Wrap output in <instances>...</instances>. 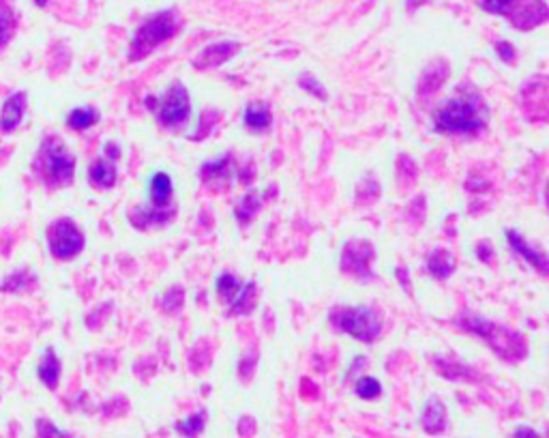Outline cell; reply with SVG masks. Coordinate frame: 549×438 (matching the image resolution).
Returning <instances> with one entry per match:
<instances>
[{
    "instance_id": "cell-1",
    "label": "cell",
    "mask_w": 549,
    "mask_h": 438,
    "mask_svg": "<svg viewBox=\"0 0 549 438\" xmlns=\"http://www.w3.org/2000/svg\"><path fill=\"white\" fill-rule=\"evenodd\" d=\"M431 121L442 136H476L489 123V110L478 93L459 90L435 107Z\"/></svg>"
},
{
    "instance_id": "cell-2",
    "label": "cell",
    "mask_w": 549,
    "mask_h": 438,
    "mask_svg": "<svg viewBox=\"0 0 549 438\" xmlns=\"http://www.w3.org/2000/svg\"><path fill=\"white\" fill-rule=\"evenodd\" d=\"M455 324L461 328V331L487 342L491 353H496L500 359H505L509 363H517V361L526 359V355H528V344L519 331H513V328L498 324V322H491L485 316H478L474 312H461L455 318Z\"/></svg>"
},
{
    "instance_id": "cell-3",
    "label": "cell",
    "mask_w": 549,
    "mask_h": 438,
    "mask_svg": "<svg viewBox=\"0 0 549 438\" xmlns=\"http://www.w3.org/2000/svg\"><path fill=\"white\" fill-rule=\"evenodd\" d=\"M328 320L339 333H346L363 344H373L382 336V316L371 305L333 307Z\"/></svg>"
},
{
    "instance_id": "cell-4",
    "label": "cell",
    "mask_w": 549,
    "mask_h": 438,
    "mask_svg": "<svg viewBox=\"0 0 549 438\" xmlns=\"http://www.w3.org/2000/svg\"><path fill=\"white\" fill-rule=\"evenodd\" d=\"M181 28V18L176 11L168 9V11H159L157 16H150L131 37L129 43V61H142L148 54L159 47L161 43H166L168 39H172Z\"/></svg>"
},
{
    "instance_id": "cell-5",
    "label": "cell",
    "mask_w": 549,
    "mask_h": 438,
    "mask_svg": "<svg viewBox=\"0 0 549 438\" xmlns=\"http://www.w3.org/2000/svg\"><path fill=\"white\" fill-rule=\"evenodd\" d=\"M37 170L47 187H67L76 177V157L59 138H47L37 157Z\"/></svg>"
},
{
    "instance_id": "cell-6",
    "label": "cell",
    "mask_w": 549,
    "mask_h": 438,
    "mask_svg": "<svg viewBox=\"0 0 549 438\" xmlns=\"http://www.w3.org/2000/svg\"><path fill=\"white\" fill-rule=\"evenodd\" d=\"M146 105L148 110H157V119L163 127H181L183 123H187L189 114H191V97L189 90L183 82H172L168 93L161 99H152L146 97Z\"/></svg>"
},
{
    "instance_id": "cell-7",
    "label": "cell",
    "mask_w": 549,
    "mask_h": 438,
    "mask_svg": "<svg viewBox=\"0 0 549 438\" xmlns=\"http://www.w3.org/2000/svg\"><path fill=\"white\" fill-rule=\"evenodd\" d=\"M215 290L226 305L232 316H247L255 309L258 292L253 282H243L234 273H219L215 280Z\"/></svg>"
},
{
    "instance_id": "cell-8",
    "label": "cell",
    "mask_w": 549,
    "mask_h": 438,
    "mask_svg": "<svg viewBox=\"0 0 549 438\" xmlns=\"http://www.w3.org/2000/svg\"><path fill=\"white\" fill-rule=\"evenodd\" d=\"M84 245H86L84 232L69 217L56 219L47 228V247L56 260H73L76 256L82 254Z\"/></svg>"
},
{
    "instance_id": "cell-9",
    "label": "cell",
    "mask_w": 549,
    "mask_h": 438,
    "mask_svg": "<svg viewBox=\"0 0 549 438\" xmlns=\"http://www.w3.org/2000/svg\"><path fill=\"white\" fill-rule=\"evenodd\" d=\"M373 245L365 239H350L346 241L339 258V268L346 276L358 280V282H371L373 271H371V260H373Z\"/></svg>"
},
{
    "instance_id": "cell-10",
    "label": "cell",
    "mask_w": 549,
    "mask_h": 438,
    "mask_svg": "<svg viewBox=\"0 0 549 438\" xmlns=\"http://www.w3.org/2000/svg\"><path fill=\"white\" fill-rule=\"evenodd\" d=\"M176 215V206H163V208H157V206H142V208H133L129 213V222L133 228L138 230H148V228H159V226H166L170 224L172 219Z\"/></svg>"
},
{
    "instance_id": "cell-11",
    "label": "cell",
    "mask_w": 549,
    "mask_h": 438,
    "mask_svg": "<svg viewBox=\"0 0 549 438\" xmlns=\"http://www.w3.org/2000/svg\"><path fill=\"white\" fill-rule=\"evenodd\" d=\"M26 103H28L26 90H18L3 101V107H0V131L11 134L20 127L26 114Z\"/></svg>"
},
{
    "instance_id": "cell-12",
    "label": "cell",
    "mask_w": 549,
    "mask_h": 438,
    "mask_svg": "<svg viewBox=\"0 0 549 438\" xmlns=\"http://www.w3.org/2000/svg\"><path fill=\"white\" fill-rule=\"evenodd\" d=\"M239 47H241L239 41H217V43H210L195 57L193 67L195 69H212V67L224 65L226 61H230L234 57V52Z\"/></svg>"
},
{
    "instance_id": "cell-13",
    "label": "cell",
    "mask_w": 549,
    "mask_h": 438,
    "mask_svg": "<svg viewBox=\"0 0 549 438\" xmlns=\"http://www.w3.org/2000/svg\"><path fill=\"white\" fill-rule=\"evenodd\" d=\"M234 174V159L232 155H222L212 161H206L200 166V179L202 183L215 185V187H226Z\"/></svg>"
},
{
    "instance_id": "cell-14",
    "label": "cell",
    "mask_w": 549,
    "mask_h": 438,
    "mask_svg": "<svg viewBox=\"0 0 549 438\" xmlns=\"http://www.w3.org/2000/svg\"><path fill=\"white\" fill-rule=\"evenodd\" d=\"M449 71H451V67H449L447 61H442V59L431 61V63L423 69V73H421V80H418V97H421V99H427V97L435 95L438 90L442 88V84L449 80Z\"/></svg>"
},
{
    "instance_id": "cell-15",
    "label": "cell",
    "mask_w": 549,
    "mask_h": 438,
    "mask_svg": "<svg viewBox=\"0 0 549 438\" xmlns=\"http://www.w3.org/2000/svg\"><path fill=\"white\" fill-rule=\"evenodd\" d=\"M507 243H509V247H511L515 254H519V256L524 258V262H528L532 268H536L541 276H547V273H549V260H547V256H545L543 251L534 249L519 232L507 230Z\"/></svg>"
},
{
    "instance_id": "cell-16",
    "label": "cell",
    "mask_w": 549,
    "mask_h": 438,
    "mask_svg": "<svg viewBox=\"0 0 549 438\" xmlns=\"http://www.w3.org/2000/svg\"><path fill=\"white\" fill-rule=\"evenodd\" d=\"M116 161L119 159H112V157H99L90 163L88 168V181L92 187L97 189H112L119 181V170H116Z\"/></svg>"
},
{
    "instance_id": "cell-17",
    "label": "cell",
    "mask_w": 549,
    "mask_h": 438,
    "mask_svg": "<svg viewBox=\"0 0 549 438\" xmlns=\"http://www.w3.org/2000/svg\"><path fill=\"white\" fill-rule=\"evenodd\" d=\"M421 427L427 434H442L447 427V406L440 398H429L421 413Z\"/></svg>"
},
{
    "instance_id": "cell-18",
    "label": "cell",
    "mask_w": 549,
    "mask_h": 438,
    "mask_svg": "<svg viewBox=\"0 0 549 438\" xmlns=\"http://www.w3.org/2000/svg\"><path fill=\"white\" fill-rule=\"evenodd\" d=\"M148 194H150V206L163 208V206H172V196H174V183L172 177L168 172H155L150 177V185H148Z\"/></svg>"
},
{
    "instance_id": "cell-19",
    "label": "cell",
    "mask_w": 549,
    "mask_h": 438,
    "mask_svg": "<svg viewBox=\"0 0 549 438\" xmlns=\"http://www.w3.org/2000/svg\"><path fill=\"white\" fill-rule=\"evenodd\" d=\"M243 123L249 131L253 134H264L270 129L272 125V112H270V105L266 101H251L245 107V114H243Z\"/></svg>"
},
{
    "instance_id": "cell-20",
    "label": "cell",
    "mask_w": 549,
    "mask_h": 438,
    "mask_svg": "<svg viewBox=\"0 0 549 438\" xmlns=\"http://www.w3.org/2000/svg\"><path fill=\"white\" fill-rule=\"evenodd\" d=\"M425 264H427V271L431 273V278L440 280V282L449 280L453 273H455V268H457L455 256H453L451 251H447V249H433V251H429L427 258H425Z\"/></svg>"
},
{
    "instance_id": "cell-21",
    "label": "cell",
    "mask_w": 549,
    "mask_h": 438,
    "mask_svg": "<svg viewBox=\"0 0 549 438\" xmlns=\"http://www.w3.org/2000/svg\"><path fill=\"white\" fill-rule=\"evenodd\" d=\"M61 359L56 357V350H54L52 346H47L45 348V353H43V357H41V361H39V365H37V376H39V380L43 382V385L47 387V389H56L59 387V380H61Z\"/></svg>"
},
{
    "instance_id": "cell-22",
    "label": "cell",
    "mask_w": 549,
    "mask_h": 438,
    "mask_svg": "<svg viewBox=\"0 0 549 438\" xmlns=\"http://www.w3.org/2000/svg\"><path fill=\"white\" fill-rule=\"evenodd\" d=\"M264 200H266L264 191H258V189H251V191H247V194L241 198V202L236 204V208H234V217H236V222H239L241 226H249V224L253 222V217L260 213V208H262Z\"/></svg>"
},
{
    "instance_id": "cell-23",
    "label": "cell",
    "mask_w": 549,
    "mask_h": 438,
    "mask_svg": "<svg viewBox=\"0 0 549 438\" xmlns=\"http://www.w3.org/2000/svg\"><path fill=\"white\" fill-rule=\"evenodd\" d=\"M101 119L99 110L92 107V105H80L76 110H71L69 117H67V127L73 129V131H84V129H90L92 125H97Z\"/></svg>"
},
{
    "instance_id": "cell-24",
    "label": "cell",
    "mask_w": 549,
    "mask_h": 438,
    "mask_svg": "<svg viewBox=\"0 0 549 438\" xmlns=\"http://www.w3.org/2000/svg\"><path fill=\"white\" fill-rule=\"evenodd\" d=\"M35 282H37V276H35V273H30L28 268H20V271L11 273V276H7L3 282H0V292H11V295H18V292L28 290Z\"/></svg>"
},
{
    "instance_id": "cell-25",
    "label": "cell",
    "mask_w": 549,
    "mask_h": 438,
    "mask_svg": "<svg viewBox=\"0 0 549 438\" xmlns=\"http://www.w3.org/2000/svg\"><path fill=\"white\" fill-rule=\"evenodd\" d=\"M435 369L440 372L445 378L449 380H461V378H470L472 376V369L466 365V363H459V361H453V359H445V357H435Z\"/></svg>"
},
{
    "instance_id": "cell-26",
    "label": "cell",
    "mask_w": 549,
    "mask_h": 438,
    "mask_svg": "<svg viewBox=\"0 0 549 438\" xmlns=\"http://www.w3.org/2000/svg\"><path fill=\"white\" fill-rule=\"evenodd\" d=\"M204 425H206V410H198V413L176 421V432L183 438H198L202 434Z\"/></svg>"
},
{
    "instance_id": "cell-27",
    "label": "cell",
    "mask_w": 549,
    "mask_h": 438,
    "mask_svg": "<svg viewBox=\"0 0 549 438\" xmlns=\"http://www.w3.org/2000/svg\"><path fill=\"white\" fill-rule=\"evenodd\" d=\"M16 32V16L7 3H0V49H3Z\"/></svg>"
},
{
    "instance_id": "cell-28",
    "label": "cell",
    "mask_w": 549,
    "mask_h": 438,
    "mask_svg": "<svg viewBox=\"0 0 549 438\" xmlns=\"http://www.w3.org/2000/svg\"><path fill=\"white\" fill-rule=\"evenodd\" d=\"M354 393L361 398V400H375L378 396H382V385L378 378H371V376H361L356 378L354 382Z\"/></svg>"
},
{
    "instance_id": "cell-29",
    "label": "cell",
    "mask_w": 549,
    "mask_h": 438,
    "mask_svg": "<svg viewBox=\"0 0 549 438\" xmlns=\"http://www.w3.org/2000/svg\"><path fill=\"white\" fill-rule=\"evenodd\" d=\"M478 7L487 13H493V16H507V18H513L515 13V7L519 0H476Z\"/></svg>"
},
{
    "instance_id": "cell-30",
    "label": "cell",
    "mask_w": 549,
    "mask_h": 438,
    "mask_svg": "<svg viewBox=\"0 0 549 438\" xmlns=\"http://www.w3.org/2000/svg\"><path fill=\"white\" fill-rule=\"evenodd\" d=\"M185 305V290L183 286H172L166 295H163V301H161V307L174 314V312H181Z\"/></svg>"
},
{
    "instance_id": "cell-31",
    "label": "cell",
    "mask_w": 549,
    "mask_h": 438,
    "mask_svg": "<svg viewBox=\"0 0 549 438\" xmlns=\"http://www.w3.org/2000/svg\"><path fill=\"white\" fill-rule=\"evenodd\" d=\"M298 86L305 90V93H309V95H313V97H318V99H328V93H326V88H324V84L313 76V73H303L301 78H298Z\"/></svg>"
},
{
    "instance_id": "cell-32",
    "label": "cell",
    "mask_w": 549,
    "mask_h": 438,
    "mask_svg": "<svg viewBox=\"0 0 549 438\" xmlns=\"http://www.w3.org/2000/svg\"><path fill=\"white\" fill-rule=\"evenodd\" d=\"M37 434H39V438H73L69 432H63L49 419H37Z\"/></svg>"
},
{
    "instance_id": "cell-33",
    "label": "cell",
    "mask_w": 549,
    "mask_h": 438,
    "mask_svg": "<svg viewBox=\"0 0 549 438\" xmlns=\"http://www.w3.org/2000/svg\"><path fill=\"white\" fill-rule=\"evenodd\" d=\"M375 198H380V185H378L371 177H367V179L358 185V200H361V202H367V200H375Z\"/></svg>"
},
{
    "instance_id": "cell-34",
    "label": "cell",
    "mask_w": 549,
    "mask_h": 438,
    "mask_svg": "<svg viewBox=\"0 0 549 438\" xmlns=\"http://www.w3.org/2000/svg\"><path fill=\"white\" fill-rule=\"evenodd\" d=\"M493 47H496V52H498V57H500L502 63H507V65H513V63H515V47H513L509 41L498 39L496 43H493Z\"/></svg>"
},
{
    "instance_id": "cell-35",
    "label": "cell",
    "mask_w": 549,
    "mask_h": 438,
    "mask_svg": "<svg viewBox=\"0 0 549 438\" xmlns=\"http://www.w3.org/2000/svg\"><path fill=\"white\" fill-rule=\"evenodd\" d=\"M474 254L481 262H491L493 258V245L489 241H478L476 247H474Z\"/></svg>"
},
{
    "instance_id": "cell-36",
    "label": "cell",
    "mask_w": 549,
    "mask_h": 438,
    "mask_svg": "<svg viewBox=\"0 0 549 438\" xmlns=\"http://www.w3.org/2000/svg\"><path fill=\"white\" fill-rule=\"evenodd\" d=\"M253 432H255V421H253V417H241V421H239V434L243 436V438H251L253 436Z\"/></svg>"
},
{
    "instance_id": "cell-37",
    "label": "cell",
    "mask_w": 549,
    "mask_h": 438,
    "mask_svg": "<svg viewBox=\"0 0 549 438\" xmlns=\"http://www.w3.org/2000/svg\"><path fill=\"white\" fill-rule=\"evenodd\" d=\"M253 363H255V357H253V355L241 359V363H239V376L245 378V380H249L251 374H253Z\"/></svg>"
},
{
    "instance_id": "cell-38",
    "label": "cell",
    "mask_w": 549,
    "mask_h": 438,
    "mask_svg": "<svg viewBox=\"0 0 549 438\" xmlns=\"http://www.w3.org/2000/svg\"><path fill=\"white\" fill-rule=\"evenodd\" d=\"M515 438H541L532 427H528V425H519L517 430H515Z\"/></svg>"
},
{
    "instance_id": "cell-39",
    "label": "cell",
    "mask_w": 549,
    "mask_h": 438,
    "mask_svg": "<svg viewBox=\"0 0 549 438\" xmlns=\"http://www.w3.org/2000/svg\"><path fill=\"white\" fill-rule=\"evenodd\" d=\"M427 0H406V5H408V9H418L421 5H425Z\"/></svg>"
},
{
    "instance_id": "cell-40",
    "label": "cell",
    "mask_w": 549,
    "mask_h": 438,
    "mask_svg": "<svg viewBox=\"0 0 549 438\" xmlns=\"http://www.w3.org/2000/svg\"><path fill=\"white\" fill-rule=\"evenodd\" d=\"M397 276H399V282L406 286V284H408V278H406V268H397Z\"/></svg>"
},
{
    "instance_id": "cell-41",
    "label": "cell",
    "mask_w": 549,
    "mask_h": 438,
    "mask_svg": "<svg viewBox=\"0 0 549 438\" xmlns=\"http://www.w3.org/2000/svg\"><path fill=\"white\" fill-rule=\"evenodd\" d=\"M35 5H37V7H45L47 0H35Z\"/></svg>"
}]
</instances>
